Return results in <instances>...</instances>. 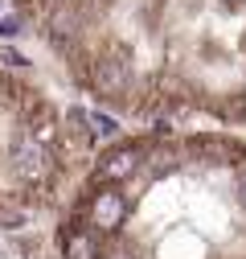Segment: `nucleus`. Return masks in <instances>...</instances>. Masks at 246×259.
Segmentation results:
<instances>
[{
  "label": "nucleus",
  "instance_id": "1",
  "mask_svg": "<svg viewBox=\"0 0 246 259\" xmlns=\"http://www.w3.org/2000/svg\"><path fill=\"white\" fill-rule=\"evenodd\" d=\"M115 119L246 127V0H17Z\"/></svg>",
  "mask_w": 246,
  "mask_h": 259
},
{
  "label": "nucleus",
  "instance_id": "2",
  "mask_svg": "<svg viewBox=\"0 0 246 259\" xmlns=\"http://www.w3.org/2000/svg\"><path fill=\"white\" fill-rule=\"evenodd\" d=\"M49 247L57 259H246V132H119L53 214Z\"/></svg>",
  "mask_w": 246,
  "mask_h": 259
},
{
  "label": "nucleus",
  "instance_id": "3",
  "mask_svg": "<svg viewBox=\"0 0 246 259\" xmlns=\"http://www.w3.org/2000/svg\"><path fill=\"white\" fill-rule=\"evenodd\" d=\"M21 33H29V21L21 13H5V17H0V37H5V41L21 37Z\"/></svg>",
  "mask_w": 246,
  "mask_h": 259
}]
</instances>
